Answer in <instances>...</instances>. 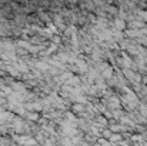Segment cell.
<instances>
[{
  "label": "cell",
  "instance_id": "1",
  "mask_svg": "<svg viewBox=\"0 0 147 146\" xmlns=\"http://www.w3.org/2000/svg\"><path fill=\"white\" fill-rule=\"evenodd\" d=\"M113 27H114L116 30H119V32H123V30H126V27H127V22L123 20V19L116 17L114 22H113Z\"/></svg>",
  "mask_w": 147,
  "mask_h": 146
},
{
  "label": "cell",
  "instance_id": "2",
  "mask_svg": "<svg viewBox=\"0 0 147 146\" xmlns=\"http://www.w3.org/2000/svg\"><path fill=\"white\" fill-rule=\"evenodd\" d=\"M121 141H123L121 133H111V136H110V139H109V142L113 143V145H119Z\"/></svg>",
  "mask_w": 147,
  "mask_h": 146
},
{
  "label": "cell",
  "instance_id": "3",
  "mask_svg": "<svg viewBox=\"0 0 147 146\" xmlns=\"http://www.w3.org/2000/svg\"><path fill=\"white\" fill-rule=\"evenodd\" d=\"M136 13H137V16L142 19V22H144V23H146L147 22V12H144V10H137Z\"/></svg>",
  "mask_w": 147,
  "mask_h": 146
},
{
  "label": "cell",
  "instance_id": "4",
  "mask_svg": "<svg viewBox=\"0 0 147 146\" xmlns=\"http://www.w3.org/2000/svg\"><path fill=\"white\" fill-rule=\"evenodd\" d=\"M101 136H103V139H106V141H109L110 139V136H111V130L107 128V129H103V132H101Z\"/></svg>",
  "mask_w": 147,
  "mask_h": 146
},
{
  "label": "cell",
  "instance_id": "5",
  "mask_svg": "<svg viewBox=\"0 0 147 146\" xmlns=\"http://www.w3.org/2000/svg\"><path fill=\"white\" fill-rule=\"evenodd\" d=\"M97 120H98V122H101V123H104V126L107 125V120H106V119H103L101 116H98V117H97Z\"/></svg>",
  "mask_w": 147,
  "mask_h": 146
},
{
  "label": "cell",
  "instance_id": "6",
  "mask_svg": "<svg viewBox=\"0 0 147 146\" xmlns=\"http://www.w3.org/2000/svg\"><path fill=\"white\" fill-rule=\"evenodd\" d=\"M94 146H101V145H98V143H96V145H94Z\"/></svg>",
  "mask_w": 147,
  "mask_h": 146
},
{
  "label": "cell",
  "instance_id": "7",
  "mask_svg": "<svg viewBox=\"0 0 147 146\" xmlns=\"http://www.w3.org/2000/svg\"><path fill=\"white\" fill-rule=\"evenodd\" d=\"M146 88H147V86H146Z\"/></svg>",
  "mask_w": 147,
  "mask_h": 146
}]
</instances>
